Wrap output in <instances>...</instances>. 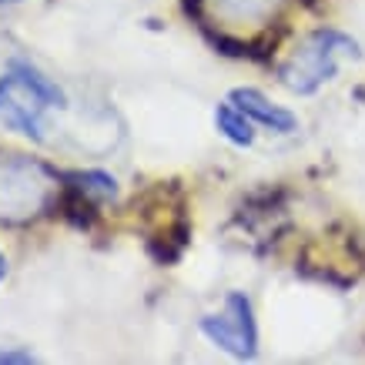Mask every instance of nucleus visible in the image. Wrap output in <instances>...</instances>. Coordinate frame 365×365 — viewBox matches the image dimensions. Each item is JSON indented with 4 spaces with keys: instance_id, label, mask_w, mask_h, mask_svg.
Returning a JSON list of instances; mask_svg holds the SVG:
<instances>
[{
    "instance_id": "nucleus-1",
    "label": "nucleus",
    "mask_w": 365,
    "mask_h": 365,
    "mask_svg": "<svg viewBox=\"0 0 365 365\" xmlns=\"http://www.w3.org/2000/svg\"><path fill=\"white\" fill-rule=\"evenodd\" d=\"M61 178L27 155H0V225H27L61 201Z\"/></svg>"
},
{
    "instance_id": "nucleus-2",
    "label": "nucleus",
    "mask_w": 365,
    "mask_h": 365,
    "mask_svg": "<svg viewBox=\"0 0 365 365\" xmlns=\"http://www.w3.org/2000/svg\"><path fill=\"white\" fill-rule=\"evenodd\" d=\"M64 94L54 81H47L31 61L21 54L11 57L7 71L0 74V118L21 134L44 141V111L61 108Z\"/></svg>"
},
{
    "instance_id": "nucleus-3",
    "label": "nucleus",
    "mask_w": 365,
    "mask_h": 365,
    "mask_svg": "<svg viewBox=\"0 0 365 365\" xmlns=\"http://www.w3.org/2000/svg\"><path fill=\"white\" fill-rule=\"evenodd\" d=\"M342 57H359V44L342 31H315L309 34V41L288 57V64H282L278 78L288 91L295 94H315L325 81L335 78V67Z\"/></svg>"
},
{
    "instance_id": "nucleus-4",
    "label": "nucleus",
    "mask_w": 365,
    "mask_h": 365,
    "mask_svg": "<svg viewBox=\"0 0 365 365\" xmlns=\"http://www.w3.org/2000/svg\"><path fill=\"white\" fill-rule=\"evenodd\" d=\"M201 332L208 335L218 349L235 355V359H252L255 349H258V329H255L252 302L245 299L242 292H228L225 315H205L201 319Z\"/></svg>"
},
{
    "instance_id": "nucleus-5",
    "label": "nucleus",
    "mask_w": 365,
    "mask_h": 365,
    "mask_svg": "<svg viewBox=\"0 0 365 365\" xmlns=\"http://www.w3.org/2000/svg\"><path fill=\"white\" fill-rule=\"evenodd\" d=\"M228 101H232L235 108H242L252 121L265 124V128H272V131H278V134L295 131V124H299V118H295V114L285 111V108H275V104H272L262 91H255V88L232 91V94H228Z\"/></svg>"
},
{
    "instance_id": "nucleus-6",
    "label": "nucleus",
    "mask_w": 365,
    "mask_h": 365,
    "mask_svg": "<svg viewBox=\"0 0 365 365\" xmlns=\"http://www.w3.org/2000/svg\"><path fill=\"white\" fill-rule=\"evenodd\" d=\"M282 4L285 0H205V7L228 27H235V24H265Z\"/></svg>"
},
{
    "instance_id": "nucleus-7",
    "label": "nucleus",
    "mask_w": 365,
    "mask_h": 365,
    "mask_svg": "<svg viewBox=\"0 0 365 365\" xmlns=\"http://www.w3.org/2000/svg\"><path fill=\"white\" fill-rule=\"evenodd\" d=\"M215 124H218V131H222L232 144H238V148H248V144L255 141V121L242 111V108H235L232 101H228V104H218Z\"/></svg>"
},
{
    "instance_id": "nucleus-8",
    "label": "nucleus",
    "mask_w": 365,
    "mask_h": 365,
    "mask_svg": "<svg viewBox=\"0 0 365 365\" xmlns=\"http://www.w3.org/2000/svg\"><path fill=\"white\" fill-rule=\"evenodd\" d=\"M64 185L74 188L78 195L91 201H104V198H114L118 195V181L111 175H101V171H84V175H64Z\"/></svg>"
},
{
    "instance_id": "nucleus-9",
    "label": "nucleus",
    "mask_w": 365,
    "mask_h": 365,
    "mask_svg": "<svg viewBox=\"0 0 365 365\" xmlns=\"http://www.w3.org/2000/svg\"><path fill=\"white\" fill-rule=\"evenodd\" d=\"M37 362L34 352H24V349H0V365H31Z\"/></svg>"
},
{
    "instance_id": "nucleus-10",
    "label": "nucleus",
    "mask_w": 365,
    "mask_h": 365,
    "mask_svg": "<svg viewBox=\"0 0 365 365\" xmlns=\"http://www.w3.org/2000/svg\"><path fill=\"white\" fill-rule=\"evenodd\" d=\"M4 275H7V262H4V255H0V282H4Z\"/></svg>"
},
{
    "instance_id": "nucleus-11",
    "label": "nucleus",
    "mask_w": 365,
    "mask_h": 365,
    "mask_svg": "<svg viewBox=\"0 0 365 365\" xmlns=\"http://www.w3.org/2000/svg\"><path fill=\"white\" fill-rule=\"evenodd\" d=\"M0 4H21V0H0Z\"/></svg>"
}]
</instances>
